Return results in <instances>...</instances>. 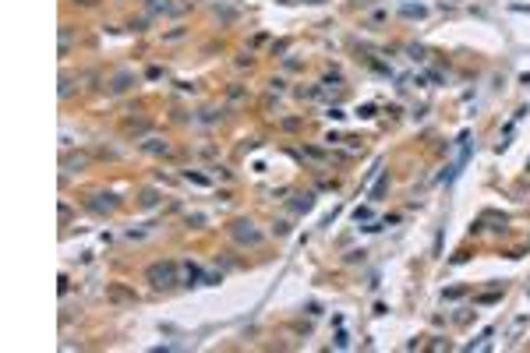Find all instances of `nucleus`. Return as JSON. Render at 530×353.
<instances>
[{"label":"nucleus","instance_id":"3","mask_svg":"<svg viewBox=\"0 0 530 353\" xmlns=\"http://www.w3.org/2000/svg\"><path fill=\"white\" fill-rule=\"evenodd\" d=\"M152 14H184L188 4H170V0H152Z\"/></svg>","mask_w":530,"mask_h":353},{"label":"nucleus","instance_id":"5","mask_svg":"<svg viewBox=\"0 0 530 353\" xmlns=\"http://www.w3.org/2000/svg\"><path fill=\"white\" fill-rule=\"evenodd\" d=\"M311 205H315V202H311V195H304L301 202H294V209H297V212H307Z\"/></svg>","mask_w":530,"mask_h":353},{"label":"nucleus","instance_id":"1","mask_svg":"<svg viewBox=\"0 0 530 353\" xmlns=\"http://www.w3.org/2000/svg\"><path fill=\"white\" fill-rule=\"evenodd\" d=\"M149 282L152 286H173V282H177V265H173V262H155V265H149Z\"/></svg>","mask_w":530,"mask_h":353},{"label":"nucleus","instance_id":"2","mask_svg":"<svg viewBox=\"0 0 530 353\" xmlns=\"http://www.w3.org/2000/svg\"><path fill=\"white\" fill-rule=\"evenodd\" d=\"M233 237H237L240 244H258V240H262V233H258L255 222H247V219H240V222L233 226Z\"/></svg>","mask_w":530,"mask_h":353},{"label":"nucleus","instance_id":"6","mask_svg":"<svg viewBox=\"0 0 530 353\" xmlns=\"http://www.w3.org/2000/svg\"><path fill=\"white\" fill-rule=\"evenodd\" d=\"M81 4H96V0H81Z\"/></svg>","mask_w":530,"mask_h":353},{"label":"nucleus","instance_id":"4","mask_svg":"<svg viewBox=\"0 0 530 353\" xmlns=\"http://www.w3.org/2000/svg\"><path fill=\"white\" fill-rule=\"evenodd\" d=\"M403 14H407V18H424V7H421V4H417V7H414V4H407V7H403Z\"/></svg>","mask_w":530,"mask_h":353}]
</instances>
